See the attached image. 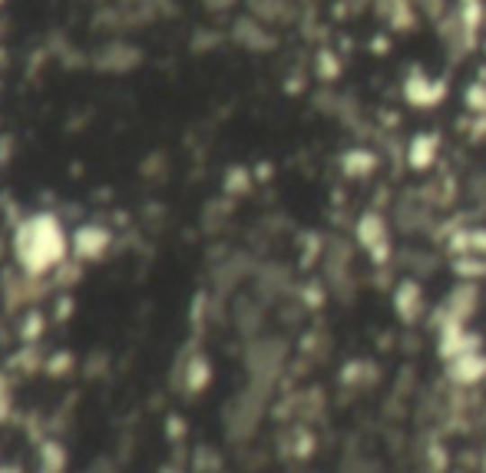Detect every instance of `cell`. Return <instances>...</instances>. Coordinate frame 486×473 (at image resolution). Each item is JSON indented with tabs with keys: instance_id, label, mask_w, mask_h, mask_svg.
Returning a JSON list of instances; mask_svg holds the SVG:
<instances>
[{
	"instance_id": "obj_1",
	"label": "cell",
	"mask_w": 486,
	"mask_h": 473,
	"mask_svg": "<svg viewBox=\"0 0 486 473\" xmlns=\"http://www.w3.org/2000/svg\"><path fill=\"white\" fill-rule=\"evenodd\" d=\"M404 96H407V103L427 110V106H436L446 96V83L430 80V76H424V73H414V76L404 83Z\"/></svg>"
},
{
	"instance_id": "obj_2",
	"label": "cell",
	"mask_w": 486,
	"mask_h": 473,
	"mask_svg": "<svg viewBox=\"0 0 486 473\" xmlns=\"http://www.w3.org/2000/svg\"><path fill=\"white\" fill-rule=\"evenodd\" d=\"M450 374H454L460 384H476L486 374V358L483 354H476V351H470V348L460 351V354H454Z\"/></svg>"
},
{
	"instance_id": "obj_3",
	"label": "cell",
	"mask_w": 486,
	"mask_h": 473,
	"mask_svg": "<svg viewBox=\"0 0 486 473\" xmlns=\"http://www.w3.org/2000/svg\"><path fill=\"white\" fill-rule=\"evenodd\" d=\"M394 308L404 321L420 318V311H424V295H420V285H417V281H400V285H397Z\"/></svg>"
},
{
	"instance_id": "obj_4",
	"label": "cell",
	"mask_w": 486,
	"mask_h": 473,
	"mask_svg": "<svg viewBox=\"0 0 486 473\" xmlns=\"http://www.w3.org/2000/svg\"><path fill=\"white\" fill-rule=\"evenodd\" d=\"M436 149H440V136L420 133V136H414V143H410V149H407V159H410V165H414L417 173H424V169L434 165Z\"/></svg>"
},
{
	"instance_id": "obj_5",
	"label": "cell",
	"mask_w": 486,
	"mask_h": 473,
	"mask_svg": "<svg viewBox=\"0 0 486 473\" xmlns=\"http://www.w3.org/2000/svg\"><path fill=\"white\" fill-rule=\"evenodd\" d=\"M357 232H361V242H364V245L371 248V255L384 262V258H387L384 219H381V216H364V219H361V226H357Z\"/></svg>"
},
{
	"instance_id": "obj_6",
	"label": "cell",
	"mask_w": 486,
	"mask_h": 473,
	"mask_svg": "<svg viewBox=\"0 0 486 473\" xmlns=\"http://www.w3.org/2000/svg\"><path fill=\"white\" fill-rule=\"evenodd\" d=\"M374 169V156L364 153V149H355V153L345 156V173L347 175H364Z\"/></svg>"
},
{
	"instance_id": "obj_7",
	"label": "cell",
	"mask_w": 486,
	"mask_h": 473,
	"mask_svg": "<svg viewBox=\"0 0 486 473\" xmlns=\"http://www.w3.org/2000/svg\"><path fill=\"white\" fill-rule=\"evenodd\" d=\"M470 103L476 110H486V86H470Z\"/></svg>"
}]
</instances>
